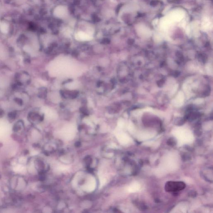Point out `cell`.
I'll return each mask as SVG.
<instances>
[{
	"instance_id": "obj_1",
	"label": "cell",
	"mask_w": 213,
	"mask_h": 213,
	"mask_svg": "<svg viewBox=\"0 0 213 213\" xmlns=\"http://www.w3.org/2000/svg\"><path fill=\"white\" fill-rule=\"evenodd\" d=\"M186 187V184L184 182L169 181L166 183L165 190L168 192H176L184 190Z\"/></svg>"
},
{
	"instance_id": "obj_2",
	"label": "cell",
	"mask_w": 213,
	"mask_h": 213,
	"mask_svg": "<svg viewBox=\"0 0 213 213\" xmlns=\"http://www.w3.org/2000/svg\"><path fill=\"white\" fill-rule=\"evenodd\" d=\"M68 12L66 8L64 6H58L55 10L54 13L55 16L59 18H63L66 15Z\"/></svg>"
},
{
	"instance_id": "obj_3",
	"label": "cell",
	"mask_w": 213,
	"mask_h": 213,
	"mask_svg": "<svg viewBox=\"0 0 213 213\" xmlns=\"http://www.w3.org/2000/svg\"><path fill=\"white\" fill-rule=\"evenodd\" d=\"M76 37L82 40H89L91 39V36L83 32H80L76 35Z\"/></svg>"
},
{
	"instance_id": "obj_4",
	"label": "cell",
	"mask_w": 213,
	"mask_h": 213,
	"mask_svg": "<svg viewBox=\"0 0 213 213\" xmlns=\"http://www.w3.org/2000/svg\"><path fill=\"white\" fill-rule=\"evenodd\" d=\"M167 144H168L169 145L174 146L176 144V141L173 138H172L169 139V140L168 142H167Z\"/></svg>"
}]
</instances>
